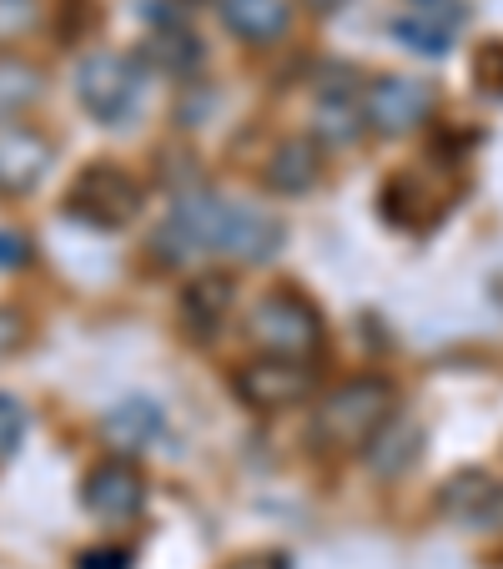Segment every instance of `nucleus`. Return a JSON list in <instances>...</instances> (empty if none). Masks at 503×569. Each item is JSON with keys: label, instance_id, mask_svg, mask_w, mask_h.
<instances>
[{"label": "nucleus", "instance_id": "f257e3e1", "mask_svg": "<svg viewBox=\"0 0 503 569\" xmlns=\"http://www.w3.org/2000/svg\"><path fill=\"white\" fill-rule=\"evenodd\" d=\"M398 413V393L388 378L378 373H358L348 383H338L328 398L318 403V419H312V439L332 453H353L368 449L373 433L383 429Z\"/></svg>", "mask_w": 503, "mask_h": 569}, {"label": "nucleus", "instance_id": "f03ea898", "mask_svg": "<svg viewBox=\"0 0 503 569\" xmlns=\"http://www.w3.org/2000/svg\"><path fill=\"white\" fill-rule=\"evenodd\" d=\"M282 242L288 227L278 212L207 192V252H222L232 262H268L282 252Z\"/></svg>", "mask_w": 503, "mask_h": 569}, {"label": "nucleus", "instance_id": "7ed1b4c3", "mask_svg": "<svg viewBox=\"0 0 503 569\" xmlns=\"http://www.w3.org/2000/svg\"><path fill=\"white\" fill-rule=\"evenodd\" d=\"M66 212L97 232H121L141 212V182L117 161H91L66 187Z\"/></svg>", "mask_w": 503, "mask_h": 569}, {"label": "nucleus", "instance_id": "20e7f679", "mask_svg": "<svg viewBox=\"0 0 503 569\" xmlns=\"http://www.w3.org/2000/svg\"><path fill=\"white\" fill-rule=\"evenodd\" d=\"M328 338L322 328V312L312 308L302 292H268V298L252 308V343L262 348L268 358H298V363H312Z\"/></svg>", "mask_w": 503, "mask_h": 569}, {"label": "nucleus", "instance_id": "39448f33", "mask_svg": "<svg viewBox=\"0 0 503 569\" xmlns=\"http://www.w3.org/2000/svg\"><path fill=\"white\" fill-rule=\"evenodd\" d=\"M76 101L87 107L91 121L121 127L141 107V61L121 51H91L76 66Z\"/></svg>", "mask_w": 503, "mask_h": 569}, {"label": "nucleus", "instance_id": "423d86ee", "mask_svg": "<svg viewBox=\"0 0 503 569\" xmlns=\"http://www.w3.org/2000/svg\"><path fill=\"white\" fill-rule=\"evenodd\" d=\"M433 107H439V91L418 76H378L363 91L368 131H378V137H408L433 117Z\"/></svg>", "mask_w": 503, "mask_h": 569}, {"label": "nucleus", "instance_id": "0eeeda50", "mask_svg": "<svg viewBox=\"0 0 503 569\" xmlns=\"http://www.w3.org/2000/svg\"><path fill=\"white\" fill-rule=\"evenodd\" d=\"M318 383V368L298 363V358H258V363L237 368L232 388L247 409L258 413H278V409H298L302 398Z\"/></svg>", "mask_w": 503, "mask_h": 569}, {"label": "nucleus", "instance_id": "6e6552de", "mask_svg": "<svg viewBox=\"0 0 503 569\" xmlns=\"http://www.w3.org/2000/svg\"><path fill=\"white\" fill-rule=\"evenodd\" d=\"M439 509L459 529H503V479L489 469H463L439 489Z\"/></svg>", "mask_w": 503, "mask_h": 569}, {"label": "nucleus", "instance_id": "1a4fd4ad", "mask_svg": "<svg viewBox=\"0 0 503 569\" xmlns=\"http://www.w3.org/2000/svg\"><path fill=\"white\" fill-rule=\"evenodd\" d=\"M81 505L97 519H107V525H127V519H137L141 505H147V479H141V469L131 459H107L87 473Z\"/></svg>", "mask_w": 503, "mask_h": 569}, {"label": "nucleus", "instance_id": "9d476101", "mask_svg": "<svg viewBox=\"0 0 503 569\" xmlns=\"http://www.w3.org/2000/svg\"><path fill=\"white\" fill-rule=\"evenodd\" d=\"M51 172V141L36 127H0V197H26Z\"/></svg>", "mask_w": 503, "mask_h": 569}, {"label": "nucleus", "instance_id": "9b49d317", "mask_svg": "<svg viewBox=\"0 0 503 569\" xmlns=\"http://www.w3.org/2000/svg\"><path fill=\"white\" fill-rule=\"evenodd\" d=\"M232 278L227 272H202V278H192L182 288V302H177V312H182V328L197 338V343H212L217 333H222L227 312H232Z\"/></svg>", "mask_w": 503, "mask_h": 569}, {"label": "nucleus", "instance_id": "f8f14e48", "mask_svg": "<svg viewBox=\"0 0 503 569\" xmlns=\"http://www.w3.org/2000/svg\"><path fill=\"white\" fill-rule=\"evenodd\" d=\"M167 433V409H161L157 398H127L117 409L101 419V439L127 459V453H147L151 443Z\"/></svg>", "mask_w": 503, "mask_h": 569}, {"label": "nucleus", "instance_id": "ddd939ff", "mask_svg": "<svg viewBox=\"0 0 503 569\" xmlns=\"http://www.w3.org/2000/svg\"><path fill=\"white\" fill-rule=\"evenodd\" d=\"M368 131V111H363V97L348 87H322L318 107H312V141L318 147H358Z\"/></svg>", "mask_w": 503, "mask_h": 569}, {"label": "nucleus", "instance_id": "4468645a", "mask_svg": "<svg viewBox=\"0 0 503 569\" xmlns=\"http://www.w3.org/2000/svg\"><path fill=\"white\" fill-rule=\"evenodd\" d=\"M262 177H268V187H272V192H282V197L312 192V187L322 182V151H318V141H312V137L278 141V147H272V157H268V167H262Z\"/></svg>", "mask_w": 503, "mask_h": 569}, {"label": "nucleus", "instance_id": "2eb2a0df", "mask_svg": "<svg viewBox=\"0 0 503 569\" xmlns=\"http://www.w3.org/2000/svg\"><path fill=\"white\" fill-rule=\"evenodd\" d=\"M418 453H423V429H418L408 413H393V419L373 433L363 459H368V469H373V479H403L418 463Z\"/></svg>", "mask_w": 503, "mask_h": 569}, {"label": "nucleus", "instance_id": "dca6fc26", "mask_svg": "<svg viewBox=\"0 0 503 569\" xmlns=\"http://www.w3.org/2000/svg\"><path fill=\"white\" fill-rule=\"evenodd\" d=\"M141 51H147V61L157 66V71L177 76V81L197 76V71H202V61H207L202 41H197V36L182 26V16H177V21H161L157 31L147 36V46H141Z\"/></svg>", "mask_w": 503, "mask_h": 569}, {"label": "nucleus", "instance_id": "f3484780", "mask_svg": "<svg viewBox=\"0 0 503 569\" xmlns=\"http://www.w3.org/2000/svg\"><path fill=\"white\" fill-rule=\"evenodd\" d=\"M288 0H222V26L252 46H268L288 31Z\"/></svg>", "mask_w": 503, "mask_h": 569}, {"label": "nucleus", "instance_id": "a211bd4d", "mask_svg": "<svg viewBox=\"0 0 503 569\" xmlns=\"http://www.w3.org/2000/svg\"><path fill=\"white\" fill-rule=\"evenodd\" d=\"M41 97V71L31 61H11L0 56V117H16L21 107Z\"/></svg>", "mask_w": 503, "mask_h": 569}, {"label": "nucleus", "instance_id": "6ab92c4d", "mask_svg": "<svg viewBox=\"0 0 503 569\" xmlns=\"http://www.w3.org/2000/svg\"><path fill=\"white\" fill-rule=\"evenodd\" d=\"M388 31H393V41H403L413 56H433V61H439V56H449V41H453V36L433 31V26L413 21V16H398Z\"/></svg>", "mask_w": 503, "mask_h": 569}, {"label": "nucleus", "instance_id": "aec40b11", "mask_svg": "<svg viewBox=\"0 0 503 569\" xmlns=\"http://www.w3.org/2000/svg\"><path fill=\"white\" fill-rule=\"evenodd\" d=\"M41 26V0H0V46H16Z\"/></svg>", "mask_w": 503, "mask_h": 569}, {"label": "nucleus", "instance_id": "412c9836", "mask_svg": "<svg viewBox=\"0 0 503 569\" xmlns=\"http://www.w3.org/2000/svg\"><path fill=\"white\" fill-rule=\"evenodd\" d=\"M408 6H413V21L433 26V31H443V36L469 26V6H463V0H408Z\"/></svg>", "mask_w": 503, "mask_h": 569}, {"label": "nucleus", "instance_id": "4be33fe9", "mask_svg": "<svg viewBox=\"0 0 503 569\" xmlns=\"http://www.w3.org/2000/svg\"><path fill=\"white\" fill-rule=\"evenodd\" d=\"M26 439V403L11 393H0V463L11 459Z\"/></svg>", "mask_w": 503, "mask_h": 569}, {"label": "nucleus", "instance_id": "5701e85b", "mask_svg": "<svg viewBox=\"0 0 503 569\" xmlns=\"http://www.w3.org/2000/svg\"><path fill=\"white\" fill-rule=\"evenodd\" d=\"M76 569H131V549H87L76 555Z\"/></svg>", "mask_w": 503, "mask_h": 569}, {"label": "nucleus", "instance_id": "b1692460", "mask_svg": "<svg viewBox=\"0 0 503 569\" xmlns=\"http://www.w3.org/2000/svg\"><path fill=\"white\" fill-rule=\"evenodd\" d=\"M26 262H31V242L21 232H0V272L26 268Z\"/></svg>", "mask_w": 503, "mask_h": 569}, {"label": "nucleus", "instance_id": "393cba45", "mask_svg": "<svg viewBox=\"0 0 503 569\" xmlns=\"http://www.w3.org/2000/svg\"><path fill=\"white\" fill-rule=\"evenodd\" d=\"M21 333H26V328H21V318H16L11 308H0V358H6L16 343H21Z\"/></svg>", "mask_w": 503, "mask_h": 569}, {"label": "nucleus", "instance_id": "a878e982", "mask_svg": "<svg viewBox=\"0 0 503 569\" xmlns=\"http://www.w3.org/2000/svg\"><path fill=\"white\" fill-rule=\"evenodd\" d=\"M227 569H288V555H242Z\"/></svg>", "mask_w": 503, "mask_h": 569}, {"label": "nucleus", "instance_id": "bb28decb", "mask_svg": "<svg viewBox=\"0 0 503 569\" xmlns=\"http://www.w3.org/2000/svg\"><path fill=\"white\" fill-rule=\"evenodd\" d=\"M302 6H308V11H318V16H332V11H343L348 0H302Z\"/></svg>", "mask_w": 503, "mask_h": 569}]
</instances>
